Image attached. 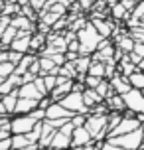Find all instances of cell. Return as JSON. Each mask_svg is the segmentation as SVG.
I'll use <instances>...</instances> for the list:
<instances>
[{"label": "cell", "mask_w": 144, "mask_h": 150, "mask_svg": "<svg viewBox=\"0 0 144 150\" xmlns=\"http://www.w3.org/2000/svg\"><path fill=\"white\" fill-rule=\"evenodd\" d=\"M77 40H79V53L81 55H89V53H95L97 52L99 44H101V34L95 30L93 24H85L81 30L77 32Z\"/></svg>", "instance_id": "cell-1"}, {"label": "cell", "mask_w": 144, "mask_h": 150, "mask_svg": "<svg viewBox=\"0 0 144 150\" xmlns=\"http://www.w3.org/2000/svg\"><path fill=\"white\" fill-rule=\"evenodd\" d=\"M142 136H144V127L132 130L128 134H121V136H113V138H107V142L116 144V146H122L126 150H138L142 146Z\"/></svg>", "instance_id": "cell-2"}, {"label": "cell", "mask_w": 144, "mask_h": 150, "mask_svg": "<svg viewBox=\"0 0 144 150\" xmlns=\"http://www.w3.org/2000/svg\"><path fill=\"white\" fill-rule=\"evenodd\" d=\"M57 103H61V105L65 107L67 111H71L73 115H89V107L85 105L83 91H79V89H73L69 95H65Z\"/></svg>", "instance_id": "cell-3"}, {"label": "cell", "mask_w": 144, "mask_h": 150, "mask_svg": "<svg viewBox=\"0 0 144 150\" xmlns=\"http://www.w3.org/2000/svg\"><path fill=\"white\" fill-rule=\"evenodd\" d=\"M122 99H124V105L128 111H132L134 115H144V93L140 89L132 87L128 93L122 95Z\"/></svg>", "instance_id": "cell-4"}, {"label": "cell", "mask_w": 144, "mask_h": 150, "mask_svg": "<svg viewBox=\"0 0 144 150\" xmlns=\"http://www.w3.org/2000/svg\"><path fill=\"white\" fill-rule=\"evenodd\" d=\"M140 127H142V122L136 119V115H134V117H126V115H122V120L119 122V127L114 128V130H111L107 138L121 136V134H128V132H132V130H136V128H140Z\"/></svg>", "instance_id": "cell-5"}, {"label": "cell", "mask_w": 144, "mask_h": 150, "mask_svg": "<svg viewBox=\"0 0 144 150\" xmlns=\"http://www.w3.org/2000/svg\"><path fill=\"white\" fill-rule=\"evenodd\" d=\"M71 117H73V112L67 111V109L61 105V103H57V101H52V105L46 109V120H57V119L71 120Z\"/></svg>", "instance_id": "cell-6"}, {"label": "cell", "mask_w": 144, "mask_h": 150, "mask_svg": "<svg viewBox=\"0 0 144 150\" xmlns=\"http://www.w3.org/2000/svg\"><path fill=\"white\" fill-rule=\"evenodd\" d=\"M18 97L22 99H36V101H42L44 97H47V95H44L42 91L38 89V85L32 81V83H22L20 87H18Z\"/></svg>", "instance_id": "cell-7"}, {"label": "cell", "mask_w": 144, "mask_h": 150, "mask_svg": "<svg viewBox=\"0 0 144 150\" xmlns=\"http://www.w3.org/2000/svg\"><path fill=\"white\" fill-rule=\"evenodd\" d=\"M91 142H95V140H93L91 132L85 127H77L73 130V134H71V146H83V144H91Z\"/></svg>", "instance_id": "cell-8"}, {"label": "cell", "mask_w": 144, "mask_h": 150, "mask_svg": "<svg viewBox=\"0 0 144 150\" xmlns=\"http://www.w3.org/2000/svg\"><path fill=\"white\" fill-rule=\"evenodd\" d=\"M109 81H111L113 91L116 93V95H124V93H128V91L132 89V87H130V83H128V77H124V75H121V73L113 75Z\"/></svg>", "instance_id": "cell-9"}, {"label": "cell", "mask_w": 144, "mask_h": 150, "mask_svg": "<svg viewBox=\"0 0 144 150\" xmlns=\"http://www.w3.org/2000/svg\"><path fill=\"white\" fill-rule=\"evenodd\" d=\"M57 128H53L47 120H42V136H40V150L42 148H49V144L53 140V134H55Z\"/></svg>", "instance_id": "cell-10"}, {"label": "cell", "mask_w": 144, "mask_h": 150, "mask_svg": "<svg viewBox=\"0 0 144 150\" xmlns=\"http://www.w3.org/2000/svg\"><path fill=\"white\" fill-rule=\"evenodd\" d=\"M40 109V101L36 99H18V103H16V109H14V115H28V112L36 111Z\"/></svg>", "instance_id": "cell-11"}, {"label": "cell", "mask_w": 144, "mask_h": 150, "mask_svg": "<svg viewBox=\"0 0 144 150\" xmlns=\"http://www.w3.org/2000/svg\"><path fill=\"white\" fill-rule=\"evenodd\" d=\"M49 148H59V150H69L71 148V134H65L61 130H55L53 140L49 144Z\"/></svg>", "instance_id": "cell-12"}, {"label": "cell", "mask_w": 144, "mask_h": 150, "mask_svg": "<svg viewBox=\"0 0 144 150\" xmlns=\"http://www.w3.org/2000/svg\"><path fill=\"white\" fill-rule=\"evenodd\" d=\"M30 40H32V34H20L10 44V50L20 52V53H30Z\"/></svg>", "instance_id": "cell-13"}, {"label": "cell", "mask_w": 144, "mask_h": 150, "mask_svg": "<svg viewBox=\"0 0 144 150\" xmlns=\"http://www.w3.org/2000/svg\"><path fill=\"white\" fill-rule=\"evenodd\" d=\"M134 44H136V40L130 36V34H126V32L116 38V47H119L122 53H130L134 50Z\"/></svg>", "instance_id": "cell-14"}, {"label": "cell", "mask_w": 144, "mask_h": 150, "mask_svg": "<svg viewBox=\"0 0 144 150\" xmlns=\"http://www.w3.org/2000/svg\"><path fill=\"white\" fill-rule=\"evenodd\" d=\"M83 99H85V105L89 107V109L95 107V105H101V103L105 101V99L97 93V89H89V87H85V89H83Z\"/></svg>", "instance_id": "cell-15"}, {"label": "cell", "mask_w": 144, "mask_h": 150, "mask_svg": "<svg viewBox=\"0 0 144 150\" xmlns=\"http://www.w3.org/2000/svg\"><path fill=\"white\" fill-rule=\"evenodd\" d=\"M10 24L14 28H18L20 32L32 34V24H30V18L28 16H14V18H10Z\"/></svg>", "instance_id": "cell-16"}, {"label": "cell", "mask_w": 144, "mask_h": 150, "mask_svg": "<svg viewBox=\"0 0 144 150\" xmlns=\"http://www.w3.org/2000/svg\"><path fill=\"white\" fill-rule=\"evenodd\" d=\"M18 28H14L12 24H8L6 26V30H4V34H2V40H0V45L2 47H10V44L14 42L16 38H18Z\"/></svg>", "instance_id": "cell-17"}, {"label": "cell", "mask_w": 144, "mask_h": 150, "mask_svg": "<svg viewBox=\"0 0 144 150\" xmlns=\"http://www.w3.org/2000/svg\"><path fill=\"white\" fill-rule=\"evenodd\" d=\"M93 26H95V30L101 34V38H111L113 36V24H109L107 20H93Z\"/></svg>", "instance_id": "cell-18"}, {"label": "cell", "mask_w": 144, "mask_h": 150, "mask_svg": "<svg viewBox=\"0 0 144 150\" xmlns=\"http://www.w3.org/2000/svg\"><path fill=\"white\" fill-rule=\"evenodd\" d=\"M18 89H14L12 93H8V95H4L2 97V105L6 107L8 115H14V109H16V103H18Z\"/></svg>", "instance_id": "cell-19"}, {"label": "cell", "mask_w": 144, "mask_h": 150, "mask_svg": "<svg viewBox=\"0 0 144 150\" xmlns=\"http://www.w3.org/2000/svg\"><path fill=\"white\" fill-rule=\"evenodd\" d=\"M91 61H93L91 55H79V57L73 61V63H75V67H77V73H79V75H87Z\"/></svg>", "instance_id": "cell-20"}, {"label": "cell", "mask_w": 144, "mask_h": 150, "mask_svg": "<svg viewBox=\"0 0 144 150\" xmlns=\"http://www.w3.org/2000/svg\"><path fill=\"white\" fill-rule=\"evenodd\" d=\"M46 42H47V40H46V36H44L42 32H40V34H34V36H32V40H30V52H32V53L42 52Z\"/></svg>", "instance_id": "cell-21"}, {"label": "cell", "mask_w": 144, "mask_h": 150, "mask_svg": "<svg viewBox=\"0 0 144 150\" xmlns=\"http://www.w3.org/2000/svg\"><path fill=\"white\" fill-rule=\"evenodd\" d=\"M30 144L26 134H12V150H28Z\"/></svg>", "instance_id": "cell-22"}, {"label": "cell", "mask_w": 144, "mask_h": 150, "mask_svg": "<svg viewBox=\"0 0 144 150\" xmlns=\"http://www.w3.org/2000/svg\"><path fill=\"white\" fill-rule=\"evenodd\" d=\"M36 61V55H26L24 53V57H22V61L16 65V71L14 73H18V75H24L26 71H30V65Z\"/></svg>", "instance_id": "cell-23"}, {"label": "cell", "mask_w": 144, "mask_h": 150, "mask_svg": "<svg viewBox=\"0 0 144 150\" xmlns=\"http://www.w3.org/2000/svg\"><path fill=\"white\" fill-rule=\"evenodd\" d=\"M128 83L130 87H134V89H144V71H140V69H136L134 73L128 77Z\"/></svg>", "instance_id": "cell-24"}, {"label": "cell", "mask_w": 144, "mask_h": 150, "mask_svg": "<svg viewBox=\"0 0 144 150\" xmlns=\"http://www.w3.org/2000/svg\"><path fill=\"white\" fill-rule=\"evenodd\" d=\"M89 75H95V77H105V63L103 61H91V65H89V71H87Z\"/></svg>", "instance_id": "cell-25"}, {"label": "cell", "mask_w": 144, "mask_h": 150, "mask_svg": "<svg viewBox=\"0 0 144 150\" xmlns=\"http://www.w3.org/2000/svg\"><path fill=\"white\" fill-rule=\"evenodd\" d=\"M122 120V112H114L111 111L109 112V122H107V128H109V132L111 130H114V128L119 127V122Z\"/></svg>", "instance_id": "cell-26"}, {"label": "cell", "mask_w": 144, "mask_h": 150, "mask_svg": "<svg viewBox=\"0 0 144 150\" xmlns=\"http://www.w3.org/2000/svg\"><path fill=\"white\" fill-rule=\"evenodd\" d=\"M42 79H44V85H46V91L47 95L52 93L53 89H55V85H57V75L53 73H47V75H42Z\"/></svg>", "instance_id": "cell-27"}, {"label": "cell", "mask_w": 144, "mask_h": 150, "mask_svg": "<svg viewBox=\"0 0 144 150\" xmlns=\"http://www.w3.org/2000/svg\"><path fill=\"white\" fill-rule=\"evenodd\" d=\"M26 136H28V140H30L32 144H38V142H40V136H42V120H40L38 125L32 128V130H30Z\"/></svg>", "instance_id": "cell-28"}, {"label": "cell", "mask_w": 144, "mask_h": 150, "mask_svg": "<svg viewBox=\"0 0 144 150\" xmlns=\"http://www.w3.org/2000/svg\"><path fill=\"white\" fill-rule=\"evenodd\" d=\"M14 71H16V65H14V63H10V61L0 63V77H10Z\"/></svg>", "instance_id": "cell-29"}, {"label": "cell", "mask_w": 144, "mask_h": 150, "mask_svg": "<svg viewBox=\"0 0 144 150\" xmlns=\"http://www.w3.org/2000/svg\"><path fill=\"white\" fill-rule=\"evenodd\" d=\"M103 79H105V77H95V75H89V73H87V75H85V81H83V83H85V87L95 89V87H97V85L103 81Z\"/></svg>", "instance_id": "cell-30"}, {"label": "cell", "mask_w": 144, "mask_h": 150, "mask_svg": "<svg viewBox=\"0 0 144 150\" xmlns=\"http://www.w3.org/2000/svg\"><path fill=\"white\" fill-rule=\"evenodd\" d=\"M113 16L116 18V20H121V18H126V16H128V10L122 6V2H121V4H114V6H113Z\"/></svg>", "instance_id": "cell-31"}, {"label": "cell", "mask_w": 144, "mask_h": 150, "mask_svg": "<svg viewBox=\"0 0 144 150\" xmlns=\"http://www.w3.org/2000/svg\"><path fill=\"white\" fill-rule=\"evenodd\" d=\"M85 122H87V115H73L71 117V125L73 127H85Z\"/></svg>", "instance_id": "cell-32"}, {"label": "cell", "mask_w": 144, "mask_h": 150, "mask_svg": "<svg viewBox=\"0 0 144 150\" xmlns=\"http://www.w3.org/2000/svg\"><path fill=\"white\" fill-rule=\"evenodd\" d=\"M103 142H91V144H83V146H71L69 150H101Z\"/></svg>", "instance_id": "cell-33"}, {"label": "cell", "mask_w": 144, "mask_h": 150, "mask_svg": "<svg viewBox=\"0 0 144 150\" xmlns=\"http://www.w3.org/2000/svg\"><path fill=\"white\" fill-rule=\"evenodd\" d=\"M22 57H24V53L14 52V50H10V57H8V61H10V63H14V65H18V63L22 61Z\"/></svg>", "instance_id": "cell-34"}, {"label": "cell", "mask_w": 144, "mask_h": 150, "mask_svg": "<svg viewBox=\"0 0 144 150\" xmlns=\"http://www.w3.org/2000/svg\"><path fill=\"white\" fill-rule=\"evenodd\" d=\"M57 20H59V14H57V12H49V14L44 16V24H47V26L53 24V22H57Z\"/></svg>", "instance_id": "cell-35"}, {"label": "cell", "mask_w": 144, "mask_h": 150, "mask_svg": "<svg viewBox=\"0 0 144 150\" xmlns=\"http://www.w3.org/2000/svg\"><path fill=\"white\" fill-rule=\"evenodd\" d=\"M132 52L136 53L138 57H142V59H144V44H142V42H136V44H134V50H132Z\"/></svg>", "instance_id": "cell-36"}, {"label": "cell", "mask_w": 144, "mask_h": 150, "mask_svg": "<svg viewBox=\"0 0 144 150\" xmlns=\"http://www.w3.org/2000/svg\"><path fill=\"white\" fill-rule=\"evenodd\" d=\"M101 150H126V148H122V146H116V144H111V142H103L101 144Z\"/></svg>", "instance_id": "cell-37"}, {"label": "cell", "mask_w": 144, "mask_h": 150, "mask_svg": "<svg viewBox=\"0 0 144 150\" xmlns=\"http://www.w3.org/2000/svg\"><path fill=\"white\" fill-rule=\"evenodd\" d=\"M0 150H12V136L0 140Z\"/></svg>", "instance_id": "cell-38"}, {"label": "cell", "mask_w": 144, "mask_h": 150, "mask_svg": "<svg viewBox=\"0 0 144 150\" xmlns=\"http://www.w3.org/2000/svg\"><path fill=\"white\" fill-rule=\"evenodd\" d=\"M8 24H10V18L2 16V18H0V40H2V34H4V30H6Z\"/></svg>", "instance_id": "cell-39"}, {"label": "cell", "mask_w": 144, "mask_h": 150, "mask_svg": "<svg viewBox=\"0 0 144 150\" xmlns=\"http://www.w3.org/2000/svg\"><path fill=\"white\" fill-rule=\"evenodd\" d=\"M8 57H10V50H0V63H4V61H8Z\"/></svg>", "instance_id": "cell-40"}, {"label": "cell", "mask_w": 144, "mask_h": 150, "mask_svg": "<svg viewBox=\"0 0 144 150\" xmlns=\"http://www.w3.org/2000/svg\"><path fill=\"white\" fill-rule=\"evenodd\" d=\"M10 136H12V130H10V128H0V140L10 138Z\"/></svg>", "instance_id": "cell-41"}, {"label": "cell", "mask_w": 144, "mask_h": 150, "mask_svg": "<svg viewBox=\"0 0 144 150\" xmlns=\"http://www.w3.org/2000/svg\"><path fill=\"white\" fill-rule=\"evenodd\" d=\"M0 115H8V111H6V107L2 105V101H0Z\"/></svg>", "instance_id": "cell-42"}, {"label": "cell", "mask_w": 144, "mask_h": 150, "mask_svg": "<svg viewBox=\"0 0 144 150\" xmlns=\"http://www.w3.org/2000/svg\"><path fill=\"white\" fill-rule=\"evenodd\" d=\"M4 79H6V77H0V85H2V83H4Z\"/></svg>", "instance_id": "cell-43"}, {"label": "cell", "mask_w": 144, "mask_h": 150, "mask_svg": "<svg viewBox=\"0 0 144 150\" xmlns=\"http://www.w3.org/2000/svg\"><path fill=\"white\" fill-rule=\"evenodd\" d=\"M42 150H59V148H42Z\"/></svg>", "instance_id": "cell-44"}, {"label": "cell", "mask_w": 144, "mask_h": 150, "mask_svg": "<svg viewBox=\"0 0 144 150\" xmlns=\"http://www.w3.org/2000/svg\"><path fill=\"white\" fill-rule=\"evenodd\" d=\"M138 150H144V146H140V148H138Z\"/></svg>", "instance_id": "cell-45"}, {"label": "cell", "mask_w": 144, "mask_h": 150, "mask_svg": "<svg viewBox=\"0 0 144 150\" xmlns=\"http://www.w3.org/2000/svg\"><path fill=\"white\" fill-rule=\"evenodd\" d=\"M0 101H2V97H0Z\"/></svg>", "instance_id": "cell-46"}, {"label": "cell", "mask_w": 144, "mask_h": 150, "mask_svg": "<svg viewBox=\"0 0 144 150\" xmlns=\"http://www.w3.org/2000/svg\"><path fill=\"white\" fill-rule=\"evenodd\" d=\"M142 93H144V89H142Z\"/></svg>", "instance_id": "cell-47"}]
</instances>
